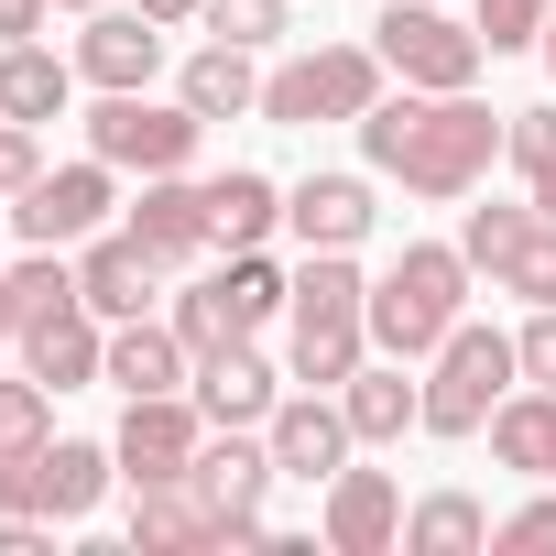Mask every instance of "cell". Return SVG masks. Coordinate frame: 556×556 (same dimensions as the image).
Wrapping results in <instances>:
<instances>
[{"instance_id": "1", "label": "cell", "mask_w": 556, "mask_h": 556, "mask_svg": "<svg viewBox=\"0 0 556 556\" xmlns=\"http://www.w3.org/2000/svg\"><path fill=\"white\" fill-rule=\"evenodd\" d=\"M502 121L513 110H480L469 88H404V99L361 110V153L404 197H469L491 175V153H502Z\"/></svg>"}, {"instance_id": "2", "label": "cell", "mask_w": 556, "mask_h": 556, "mask_svg": "<svg viewBox=\"0 0 556 556\" xmlns=\"http://www.w3.org/2000/svg\"><path fill=\"white\" fill-rule=\"evenodd\" d=\"M285 350H295V382L306 393H339L371 361V285H361L350 251H306L295 295H285Z\"/></svg>"}, {"instance_id": "3", "label": "cell", "mask_w": 556, "mask_h": 556, "mask_svg": "<svg viewBox=\"0 0 556 556\" xmlns=\"http://www.w3.org/2000/svg\"><path fill=\"white\" fill-rule=\"evenodd\" d=\"M458 317H469V251L458 240H404V262L371 285V350L382 361H437Z\"/></svg>"}, {"instance_id": "4", "label": "cell", "mask_w": 556, "mask_h": 556, "mask_svg": "<svg viewBox=\"0 0 556 556\" xmlns=\"http://www.w3.org/2000/svg\"><path fill=\"white\" fill-rule=\"evenodd\" d=\"M513 371H523V350H513L502 328L458 317V328H447V350L426 361V437H480V426H491V404L513 393Z\"/></svg>"}, {"instance_id": "5", "label": "cell", "mask_w": 556, "mask_h": 556, "mask_svg": "<svg viewBox=\"0 0 556 556\" xmlns=\"http://www.w3.org/2000/svg\"><path fill=\"white\" fill-rule=\"evenodd\" d=\"M371 99H382V55H371V45H317V55H295V66L262 77V121H285V131L361 121Z\"/></svg>"}, {"instance_id": "6", "label": "cell", "mask_w": 556, "mask_h": 556, "mask_svg": "<svg viewBox=\"0 0 556 556\" xmlns=\"http://www.w3.org/2000/svg\"><path fill=\"white\" fill-rule=\"evenodd\" d=\"M197 110L175 99H153V88H99V110H88V153L99 164H121V175H186V153H197Z\"/></svg>"}, {"instance_id": "7", "label": "cell", "mask_w": 556, "mask_h": 556, "mask_svg": "<svg viewBox=\"0 0 556 556\" xmlns=\"http://www.w3.org/2000/svg\"><path fill=\"white\" fill-rule=\"evenodd\" d=\"M110 480H121V447H88V437H45L34 458H0V513H45V523H88Z\"/></svg>"}, {"instance_id": "8", "label": "cell", "mask_w": 556, "mask_h": 556, "mask_svg": "<svg viewBox=\"0 0 556 556\" xmlns=\"http://www.w3.org/2000/svg\"><path fill=\"white\" fill-rule=\"evenodd\" d=\"M371 55H382L404 88H469L491 45H480V23H447L437 0H393V12L371 23Z\"/></svg>"}, {"instance_id": "9", "label": "cell", "mask_w": 556, "mask_h": 556, "mask_svg": "<svg viewBox=\"0 0 556 556\" xmlns=\"http://www.w3.org/2000/svg\"><path fill=\"white\" fill-rule=\"evenodd\" d=\"M207 545H240V534H229V513L207 502L197 469L131 480V556H207Z\"/></svg>"}, {"instance_id": "10", "label": "cell", "mask_w": 556, "mask_h": 556, "mask_svg": "<svg viewBox=\"0 0 556 556\" xmlns=\"http://www.w3.org/2000/svg\"><path fill=\"white\" fill-rule=\"evenodd\" d=\"M110 175H121V164H99V153H88V164L34 175V186H23V207H12V229H23V240H45V251L99 240V229H110Z\"/></svg>"}, {"instance_id": "11", "label": "cell", "mask_w": 556, "mask_h": 556, "mask_svg": "<svg viewBox=\"0 0 556 556\" xmlns=\"http://www.w3.org/2000/svg\"><path fill=\"white\" fill-rule=\"evenodd\" d=\"M197 480H207V502L229 513V534L240 545H273V523H262V502H273V437H251V426H218L207 447H197Z\"/></svg>"}, {"instance_id": "12", "label": "cell", "mask_w": 556, "mask_h": 556, "mask_svg": "<svg viewBox=\"0 0 556 556\" xmlns=\"http://www.w3.org/2000/svg\"><path fill=\"white\" fill-rule=\"evenodd\" d=\"M121 480H175V469H197V447H207V415L186 404V393H131V415H121Z\"/></svg>"}, {"instance_id": "13", "label": "cell", "mask_w": 556, "mask_h": 556, "mask_svg": "<svg viewBox=\"0 0 556 556\" xmlns=\"http://www.w3.org/2000/svg\"><path fill=\"white\" fill-rule=\"evenodd\" d=\"M23 371L34 382H55V393H88V382H110V317L77 295V306H55V317H34L23 328Z\"/></svg>"}, {"instance_id": "14", "label": "cell", "mask_w": 556, "mask_h": 556, "mask_svg": "<svg viewBox=\"0 0 556 556\" xmlns=\"http://www.w3.org/2000/svg\"><path fill=\"white\" fill-rule=\"evenodd\" d=\"M273 469H285V480H339L350 469V404H328V393H295V404H273Z\"/></svg>"}, {"instance_id": "15", "label": "cell", "mask_w": 556, "mask_h": 556, "mask_svg": "<svg viewBox=\"0 0 556 556\" xmlns=\"http://www.w3.org/2000/svg\"><path fill=\"white\" fill-rule=\"evenodd\" d=\"M131 240L175 273V262H197V251H218V229H207V186H186V175H142V197H131Z\"/></svg>"}, {"instance_id": "16", "label": "cell", "mask_w": 556, "mask_h": 556, "mask_svg": "<svg viewBox=\"0 0 556 556\" xmlns=\"http://www.w3.org/2000/svg\"><path fill=\"white\" fill-rule=\"evenodd\" d=\"M153 285H164V262L131 240V229H99V240H77V295L121 328V317H142L153 306Z\"/></svg>"}, {"instance_id": "17", "label": "cell", "mask_w": 556, "mask_h": 556, "mask_svg": "<svg viewBox=\"0 0 556 556\" xmlns=\"http://www.w3.org/2000/svg\"><path fill=\"white\" fill-rule=\"evenodd\" d=\"M153 66H164V23L153 12H88V34H77V77L88 88H153Z\"/></svg>"}, {"instance_id": "18", "label": "cell", "mask_w": 556, "mask_h": 556, "mask_svg": "<svg viewBox=\"0 0 556 556\" xmlns=\"http://www.w3.org/2000/svg\"><path fill=\"white\" fill-rule=\"evenodd\" d=\"M371 186L361 175H306V186H285V229L306 240V251H361L371 240Z\"/></svg>"}, {"instance_id": "19", "label": "cell", "mask_w": 556, "mask_h": 556, "mask_svg": "<svg viewBox=\"0 0 556 556\" xmlns=\"http://www.w3.org/2000/svg\"><path fill=\"white\" fill-rule=\"evenodd\" d=\"M317 523H328V545H339V556H382V545H404V491H393L382 469H339Z\"/></svg>"}, {"instance_id": "20", "label": "cell", "mask_w": 556, "mask_h": 556, "mask_svg": "<svg viewBox=\"0 0 556 556\" xmlns=\"http://www.w3.org/2000/svg\"><path fill=\"white\" fill-rule=\"evenodd\" d=\"M273 404H285V393H273V361L251 339H229L218 361H197V415L207 426H273Z\"/></svg>"}, {"instance_id": "21", "label": "cell", "mask_w": 556, "mask_h": 556, "mask_svg": "<svg viewBox=\"0 0 556 556\" xmlns=\"http://www.w3.org/2000/svg\"><path fill=\"white\" fill-rule=\"evenodd\" d=\"M339 404H350V437L361 447H393L404 426H426V382H404V361H361L339 382Z\"/></svg>"}, {"instance_id": "22", "label": "cell", "mask_w": 556, "mask_h": 556, "mask_svg": "<svg viewBox=\"0 0 556 556\" xmlns=\"http://www.w3.org/2000/svg\"><path fill=\"white\" fill-rule=\"evenodd\" d=\"M207 229H218V251H262L273 229H285V186L251 175V164L207 175Z\"/></svg>"}, {"instance_id": "23", "label": "cell", "mask_w": 556, "mask_h": 556, "mask_svg": "<svg viewBox=\"0 0 556 556\" xmlns=\"http://www.w3.org/2000/svg\"><path fill=\"white\" fill-rule=\"evenodd\" d=\"M491 458L523 469V480H556V393L545 382H523V393L491 404Z\"/></svg>"}, {"instance_id": "24", "label": "cell", "mask_w": 556, "mask_h": 556, "mask_svg": "<svg viewBox=\"0 0 556 556\" xmlns=\"http://www.w3.org/2000/svg\"><path fill=\"white\" fill-rule=\"evenodd\" d=\"M186 361H197V350H186L175 328H153V317H121V328H110V382H121V393H186Z\"/></svg>"}, {"instance_id": "25", "label": "cell", "mask_w": 556, "mask_h": 556, "mask_svg": "<svg viewBox=\"0 0 556 556\" xmlns=\"http://www.w3.org/2000/svg\"><path fill=\"white\" fill-rule=\"evenodd\" d=\"M186 110L197 121H240V110H262V77H251V45H197L186 55Z\"/></svg>"}, {"instance_id": "26", "label": "cell", "mask_w": 556, "mask_h": 556, "mask_svg": "<svg viewBox=\"0 0 556 556\" xmlns=\"http://www.w3.org/2000/svg\"><path fill=\"white\" fill-rule=\"evenodd\" d=\"M66 88H77V66L66 55H45V45H0V121H55L66 110Z\"/></svg>"}, {"instance_id": "27", "label": "cell", "mask_w": 556, "mask_h": 556, "mask_svg": "<svg viewBox=\"0 0 556 556\" xmlns=\"http://www.w3.org/2000/svg\"><path fill=\"white\" fill-rule=\"evenodd\" d=\"M404 545H415V556H480V545H491V513H480L469 491H426V502L404 513Z\"/></svg>"}, {"instance_id": "28", "label": "cell", "mask_w": 556, "mask_h": 556, "mask_svg": "<svg viewBox=\"0 0 556 556\" xmlns=\"http://www.w3.org/2000/svg\"><path fill=\"white\" fill-rule=\"evenodd\" d=\"M502 153H513L523 197L556 218V110H513V121H502Z\"/></svg>"}, {"instance_id": "29", "label": "cell", "mask_w": 556, "mask_h": 556, "mask_svg": "<svg viewBox=\"0 0 556 556\" xmlns=\"http://www.w3.org/2000/svg\"><path fill=\"white\" fill-rule=\"evenodd\" d=\"M0 295H12V317L34 328V317H55V306H77V262H55L45 240L12 262V273H0Z\"/></svg>"}, {"instance_id": "30", "label": "cell", "mask_w": 556, "mask_h": 556, "mask_svg": "<svg viewBox=\"0 0 556 556\" xmlns=\"http://www.w3.org/2000/svg\"><path fill=\"white\" fill-rule=\"evenodd\" d=\"M175 339H186L197 361H218L229 339H251V328H240V306H229V285H218V273H207V285H186V295H175Z\"/></svg>"}, {"instance_id": "31", "label": "cell", "mask_w": 556, "mask_h": 556, "mask_svg": "<svg viewBox=\"0 0 556 556\" xmlns=\"http://www.w3.org/2000/svg\"><path fill=\"white\" fill-rule=\"evenodd\" d=\"M491 285H502V295H523V306H556V218H534V229L491 262Z\"/></svg>"}, {"instance_id": "32", "label": "cell", "mask_w": 556, "mask_h": 556, "mask_svg": "<svg viewBox=\"0 0 556 556\" xmlns=\"http://www.w3.org/2000/svg\"><path fill=\"white\" fill-rule=\"evenodd\" d=\"M45 437H55V382H34V371L0 382V458H34Z\"/></svg>"}, {"instance_id": "33", "label": "cell", "mask_w": 556, "mask_h": 556, "mask_svg": "<svg viewBox=\"0 0 556 556\" xmlns=\"http://www.w3.org/2000/svg\"><path fill=\"white\" fill-rule=\"evenodd\" d=\"M229 306H240V328H262V317H285V295H295V273H273L262 251H229Z\"/></svg>"}, {"instance_id": "34", "label": "cell", "mask_w": 556, "mask_h": 556, "mask_svg": "<svg viewBox=\"0 0 556 556\" xmlns=\"http://www.w3.org/2000/svg\"><path fill=\"white\" fill-rule=\"evenodd\" d=\"M534 218H545L534 197H523V207H469V218H458V251H469V273H491V262H502V251H513Z\"/></svg>"}, {"instance_id": "35", "label": "cell", "mask_w": 556, "mask_h": 556, "mask_svg": "<svg viewBox=\"0 0 556 556\" xmlns=\"http://www.w3.org/2000/svg\"><path fill=\"white\" fill-rule=\"evenodd\" d=\"M545 23H556V0H480V45H491V55L545 45Z\"/></svg>"}, {"instance_id": "36", "label": "cell", "mask_w": 556, "mask_h": 556, "mask_svg": "<svg viewBox=\"0 0 556 556\" xmlns=\"http://www.w3.org/2000/svg\"><path fill=\"white\" fill-rule=\"evenodd\" d=\"M218 45H273V34H285V0H207V12H197Z\"/></svg>"}, {"instance_id": "37", "label": "cell", "mask_w": 556, "mask_h": 556, "mask_svg": "<svg viewBox=\"0 0 556 556\" xmlns=\"http://www.w3.org/2000/svg\"><path fill=\"white\" fill-rule=\"evenodd\" d=\"M491 545H502V556H556V502H523V513H502V523H491Z\"/></svg>"}, {"instance_id": "38", "label": "cell", "mask_w": 556, "mask_h": 556, "mask_svg": "<svg viewBox=\"0 0 556 556\" xmlns=\"http://www.w3.org/2000/svg\"><path fill=\"white\" fill-rule=\"evenodd\" d=\"M34 175H45V153H34V131H23V121H0V197H23Z\"/></svg>"}, {"instance_id": "39", "label": "cell", "mask_w": 556, "mask_h": 556, "mask_svg": "<svg viewBox=\"0 0 556 556\" xmlns=\"http://www.w3.org/2000/svg\"><path fill=\"white\" fill-rule=\"evenodd\" d=\"M513 350H523V382H545V393H556V306H534V328H523Z\"/></svg>"}, {"instance_id": "40", "label": "cell", "mask_w": 556, "mask_h": 556, "mask_svg": "<svg viewBox=\"0 0 556 556\" xmlns=\"http://www.w3.org/2000/svg\"><path fill=\"white\" fill-rule=\"evenodd\" d=\"M45 12H55V0H0V45H34Z\"/></svg>"}, {"instance_id": "41", "label": "cell", "mask_w": 556, "mask_h": 556, "mask_svg": "<svg viewBox=\"0 0 556 556\" xmlns=\"http://www.w3.org/2000/svg\"><path fill=\"white\" fill-rule=\"evenodd\" d=\"M0 556H45V513H0Z\"/></svg>"}, {"instance_id": "42", "label": "cell", "mask_w": 556, "mask_h": 556, "mask_svg": "<svg viewBox=\"0 0 556 556\" xmlns=\"http://www.w3.org/2000/svg\"><path fill=\"white\" fill-rule=\"evenodd\" d=\"M131 12H153V23L175 34V23H197V12H207V0H131Z\"/></svg>"}, {"instance_id": "43", "label": "cell", "mask_w": 556, "mask_h": 556, "mask_svg": "<svg viewBox=\"0 0 556 556\" xmlns=\"http://www.w3.org/2000/svg\"><path fill=\"white\" fill-rule=\"evenodd\" d=\"M12 339H23V317H12V295H0V350H12Z\"/></svg>"}, {"instance_id": "44", "label": "cell", "mask_w": 556, "mask_h": 556, "mask_svg": "<svg viewBox=\"0 0 556 556\" xmlns=\"http://www.w3.org/2000/svg\"><path fill=\"white\" fill-rule=\"evenodd\" d=\"M55 12H99V0H55Z\"/></svg>"}, {"instance_id": "45", "label": "cell", "mask_w": 556, "mask_h": 556, "mask_svg": "<svg viewBox=\"0 0 556 556\" xmlns=\"http://www.w3.org/2000/svg\"><path fill=\"white\" fill-rule=\"evenodd\" d=\"M545 66H556V23H545Z\"/></svg>"}]
</instances>
